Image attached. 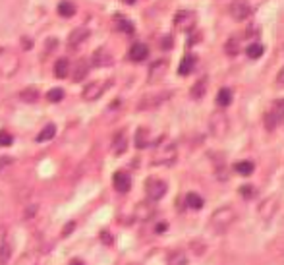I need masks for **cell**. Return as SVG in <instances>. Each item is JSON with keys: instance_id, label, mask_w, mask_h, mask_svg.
I'll return each mask as SVG.
<instances>
[{"instance_id": "1", "label": "cell", "mask_w": 284, "mask_h": 265, "mask_svg": "<svg viewBox=\"0 0 284 265\" xmlns=\"http://www.w3.org/2000/svg\"><path fill=\"white\" fill-rule=\"evenodd\" d=\"M178 159V147L172 139L161 138L155 143V149H153V157H151V163L157 164V166H172Z\"/></svg>"}, {"instance_id": "2", "label": "cell", "mask_w": 284, "mask_h": 265, "mask_svg": "<svg viewBox=\"0 0 284 265\" xmlns=\"http://www.w3.org/2000/svg\"><path fill=\"white\" fill-rule=\"evenodd\" d=\"M20 70V56L12 47L0 49V77H14Z\"/></svg>"}, {"instance_id": "3", "label": "cell", "mask_w": 284, "mask_h": 265, "mask_svg": "<svg viewBox=\"0 0 284 265\" xmlns=\"http://www.w3.org/2000/svg\"><path fill=\"white\" fill-rule=\"evenodd\" d=\"M234 221H236V211L234 207H230V205L219 207L209 219L211 227L215 228L217 232H226L228 228L234 225Z\"/></svg>"}, {"instance_id": "4", "label": "cell", "mask_w": 284, "mask_h": 265, "mask_svg": "<svg viewBox=\"0 0 284 265\" xmlns=\"http://www.w3.org/2000/svg\"><path fill=\"white\" fill-rule=\"evenodd\" d=\"M166 190H168V186H166V182L161 180V178L151 176L145 180V194H147L149 202H159V200H162L164 194H166Z\"/></svg>"}, {"instance_id": "5", "label": "cell", "mask_w": 284, "mask_h": 265, "mask_svg": "<svg viewBox=\"0 0 284 265\" xmlns=\"http://www.w3.org/2000/svg\"><path fill=\"white\" fill-rule=\"evenodd\" d=\"M111 83H112L111 79H101V81H93V83L85 85L83 93H81L83 101L93 103V101H97V99H101V97H103V93L111 87Z\"/></svg>"}, {"instance_id": "6", "label": "cell", "mask_w": 284, "mask_h": 265, "mask_svg": "<svg viewBox=\"0 0 284 265\" xmlns=\"http://www.w3.org/2000/svg\"><path fill=\"white\" fill-rule=\"evenodd\" d=\"M265 124L267 130H274L278 124H284V99L272 103L271 111L265 114Z\"/></svg>"}, {"instance_id": "7", "label": "cell", "mask_w": 284, "mask_h": 265, "mask_svg": "<svg viewBox=\"0 0 284 265\" xmlns=\"http://www.w3.org/2000/svg\"><path fill=\"white\" fill-rule=\"evenodd\" d=\"M198 26V16L190 10H180L174 16V27H178L180 31H192Z\"/></svg>"}, {"instance_id": "8", "label": "cell", "mask_w": 284, "mask_h": 265, "mask_svg": "<svg viewBox=\"0 0 284 265\" xmlns=\"http://www.w3.org/2000/svg\"><path fill=\"white\" fill-rule=\"evenodd\" d=\"M209 128H211V132H213L217 138H223V136H226V132H228V118H226V114H223L221 111H217V113L211 114Z\"/></svg>"}, {"instance_id": "9", "label": "cell", "mask_w": 284, "mask_h": 265, "mask_svg": "<svg viewBox=\"0 0 284 265\" xmlns=\"http://www.w3.org/2000/svg\"><path fill=\"white\" fill-rule=\"evenodd\" d=\"M228 14L236 22H244V20H247L251 16V6H249L247 0H234L230 4V8H228Z\"/></svg>"}, {"instance_id": "10", "label": "cell", "mask_w": 284, "mask_h": 265, "mask_svg": "<svg viewBox=\"0 0 284 265\" xmlns=\"http://www.w3.org/2000/svg\"><path fill=\"white\" fill-rule=\"evenodd\" d=\"M170 97V91H161V93H155V95H147V97H143L141 101H139V111H147V109H155V107H159L162 103L166 101Z\"/></svg>"}, {"instance_id": "11", "label": "cell", "mask_w": 284, "mask_h": 265, "mask_svg": "<svg viewBox=\"0 0 284 265\" xmlns=\"http://www.w3.org/2000/svg\"><path fill=\"white\" fill-rule=\"evenodd\" d=\"M112 186H114V190L118 194H128L130 188H132V178H130V174L126 170H118L112 176Z\"/></svg>"}, {"instance_id": "12", "label": "cell", "mask_w": 284, "mask_h": 265, "mask_svg": "<svg viewBox=\"0 0 284 265\" xmlns=\"http://www.w3.org/2000/svg\"><path fill=\"white\" fill-rule=\"evenodd\" d=\"M89 35H91V31H89L87 27H77V29H74V31L70 33V37H68V47H70L72 51L79 49L87 39H89Z\"/></svg>"}, {"instance_id": "13", "label": "cell", "mask_w": 284, "mask_h": 265, "mask_svg": "<svg viewBox=\"0 0 284 265\" xmlns=\"http://www.w3.org/2000/svg\"><path fill=\"white\" fill-rule=\"evenodd\" d=\"M166 68H168V60H157V62L151 64V68H149V83H157V81H161L164 74H166Z\"/></svg>"}, {"instance_id": "14", "label": "cell", "mask_w": 284, "mask_h": 265, "mask_svg": "<svg viewBox=\"0 0 284 265\" xmlns=\"http://www.w3.org/2000/svg\"><path fill=\"white\" fill-rule=\"evenodd\" d=\"M147 56H149V49L145 43H134L130 47V51H128V58L132 62H143Z\"/></svg>"}, {"instance_id": "15", "label": "cell", "mask_w": 284, "mask_h": 265, "mask_svg": "<svg viewBox=\"0 0 284 265\" xmlns=\"http://www.w3.org/2000/svg\"><path fill=\"white\" fill-rule=\"evenodd\" d=\"M91 64H93V66H97V68L111 66V64H112V54L109 52V49L101 47V49H97V51L93 52V56H91Z\"/></svg>"}, {"instance_id": "16", "label": "cell", "mask_w": 284, "mask_h": 265, "mask_svg": "<svg viewBox=\"0 0 284 265\" xmlns=\"http://www.w3.org/2000/svg\"><path fill=\"white\" fill-rule=\"evenodd\" d=\"M155 213H157V209L153 207V203H149V202L137 203V207H136L137 221H143V223H145V221H149V219H153Z\"/></svg>"}, {"instance_id": "17", "label": "cell", "mask_w": 284, "mask_h": 265, "mask_svg": "<svg viewBox=\"0 0 284 265\" xmlns=\"http://www.w3.org/2000/svg\"><path fill=\"white\" fill-rule=\"evenodd\" d=\"M128 149V138H126V132L124 130H118L112 138V151L114 155H122Z\"/></svg>"}, {"instance_id": "18", "label": "cell", "mask_w": 284, "mask_h": 265, "mask_svg": "<svg viewBox=\"0 0 284 265\" xmlns=\"http://www.w3.org/2000/svg\"><path fill=\"white\" fill-rule=\"evenodd\" d=\"M74 76H72V79L74 81H81L83 77L89 74V62H87L85 58H79L77 62H75V66H74V72H72Z\"/></svg>"}, {"instance_id": "19", "label": "cell", "mask_w": 284, "mask_h": 265, "mask_svg": "<svg viewBox=\"0 0 284 265\" xmlns=\"http://www.w3.org/2000/svg\"><path fill=\"white\" fill-rule=\"evenodd\" d=\"M242 41H244V35H232V37L228 39V43H226L224 51L228 52L230 56H236L238 52L242 51Z\"/></svg>"}, {"instance_id": "20", "label": "cell", "mask_w": 284, "mask_h": 265, "mask_svg": "<svg viewBox=\"0 0 284 265\" xmlns=\"http://www.w3.org/2000/svg\"><path fill=\"white\" fill-rule=\"evenodd\" d=\"M276 200H272V198H269V200H265V202L261 203L259 207V215L265 219V221H269L272 215H274V211H276Z\"/></svg>"}, {"instance_id": "21", "label": "cell", "mask_w": 284, "mask_h": 265, "mask_svg": "<svg viewBox=\"0 0 284 265\" xmlns=\"http://www.w3.org/2000/svg\"><path fill=\"white\" fill-rule=\"evenodd\" d=\"M194 68H196V56L185 54L184 58H182V62H180V66H178V74L180 76H190Z\"/></svg>"}, {"instance_id": "22", "label": "cell", "mask_w": 284, "mask_h": 265, "mask_svg": "<svg viewBox=\"0 0 284 265\" xmlns=\"http://www.w3.org/2000/svg\"><path fill=\"white\" fill-rule=\"evenodd\" d=\"M56 12H58V16H62V18H72V16L77 12V8H75V4L72 0H62V2H58Z\"/></svg>"}, {"instance_id": "23", "label": "cell", "mask_w": 284, "mask_h": 265, "mask_svg": "<svg viewBox=\"0 0 284 265\" xmlns=\"http://www.w3.org/2000/svg\"><path fill=\"white\" fill-rule=\"evenodd\" d=\"M68 74H70V60L68 58H58L54 62V76L58 79H64V77H68Z\"/></svg>"}, {"instance_id": "24", "label": "cell", "mask_w": 284, "mask_h": 265, "mask_svg": "<svg viewBox=\"0 0 284 265\" xmlns=\"http://www.w3.org/2000/svg\"><path fill=\"white\" fill-rule=\"evenodd\" d=\"M151 145V138H149L147 128H139L136 132V147L137 149H145Z\"/></svg>"}, {"instance_id": "25", "label": "cell", "mask_w": 284, "mask_h": 265, "mask_svg": "<svg viewBox=\"0 0 284 265\" xmlns=\"http://www.w3.org/2000/svg\"><path fill=\"white\" fill-rule=\"evenodd\" d=\"M114 24H116V29L118 31H122V33H134V24L128 20V18H124V16H114Z\"/></svg>"}, {"instance_id": "26", "label": "cell", "mask_w": 284, "mask_h": 265, "mask_svg": "<svg viewBox=\"0 0 284 265\" xmlns=\"http://www.w3.org/2000/svg\"><path fill=\"white\" fill-rule=\"evenodd\" d=\"M20 101L24 103H35L39 99V89L37 87H25L20 91Z\"/></svg>"}, {"instance_id": "27", "label": "cell", "mask_w": 284, "mask_h": 265, "mask_svg": "<svg viewBox=\"0 0 284 265\" xmlns=\"http://www.w3.org/2000/svg\"><path fill=\"white\" fill-rule=\"evenodd\" d=\"M185 205L190 207V209H201L203 207V198L199 196V194H196V192H190L187 196H185Z\"/></svg>"}, {"instance_id": "28", "label": "cell", "mask_w": 284, "mask_h": 265, "mask_svg": "<svg viewBox=\"0 0 284 265\" xmlns=\"http://www.w3.org/2000/svg\"><path fill=\"white\" fill-rule=\"evenodd\" d=\"M263 52H265V47H263L261 43H257V41H251L246 49V54L249 56V58H253V60H255V58H259Z\"/></svg>"}, {"instance_id": "29", "label": "cell", "mask_w": 284, "mask_h": 265, "mask_svg": "<svg viewBox=\"0 0 284 265\" xmlns=\"http://www.w3.org/2000/svg\"><path fill=\"white\" fill-rule=\"evenodd\" d=\"M234 170L238 174H242V176H249L255 170V164L251 163V161H240V163L234 164Z\"/></svg>"}, {"instance_id": "30", "label": "cell", "mask_w": 284, "mask_h": 265, "mask_svg": "<svg viewBox=\"0 0 284 265\" xmlns=\"http://www.w3.org/2000/svg\"><path fill=\"white\" fill-rule=\"evenodd\" d=\"M232 103V89L223 87L219 89V95H217V105L219 107H228Z\"/></svg>"}, {"instance_id": "31", "label": "cell", "mask_w": 284, "mask_h": 265, "mask_svg": "<svg viewBox=\"0 0 284 265\" xmlns=\"http://www.w3.org/2000/svg\"><path fill=\"white\" fill-rule=\"evenodd\" d=\"M54 136H56V126H54V124H47V126L43 128V130L37 134V141L39 143H43V141L52 139Z\"/></svg>"}, {"instance_id": "32", "label": "cell", "mask_w": 284, "mask_h": 265, "mask_svg": "<svg viewBox=\"0 0 284 265\" xmlns=\"http://www.w3.org/2000/svg\"><path fill=\"white\" fill-rule=\"evenodd\" d=\"M207 93V77H201L198 83L192 87V97L194 99H201Z\"/></svg>"}, {"instance_id": "33", "label": "cell", "mask_w": 284, "mask_h": 265, "mask_svg": "<svg viewBox=\"0 0 284 265\" xmlns=\"http://www.w3.org/2000/svg\"><path fill=\"white\" fill-rule=\"evenodd\" d=\"M168 265H190L184 252H172L168 255Z\"/></svg>"}, {"instance_id": "34", "label": "cell", "mask_w": 284, "mask_h": 265, "mask_svg": "<svg viewBox=\"0 0 284 265\" xmlns=\"http://www.w3.org/2000/svg\"><path fill=\"white\" fill-rule=\"evenodd\" d=\"M47 99H49L50 103H60L62 99H64V89H60V87L50 89L49 93H47Z\"/></svg>"}, {"instance_id": "35", "label": "cell", "mask_w": 284, "mask_h": 265, "mask_svg": "<svg viewBox=\"0 0 284 265\" xmlns=\"http://www.w3.org/2000/svg\"><path fill=\"white\" fill-rule=\"evenodd\" d=\"M14 143V138L10 132H4V130H0V147H10Z\"/></svg>"}, {"instance_id": "36", "label": "cell", "mask_w": 284, "mask_h": 265, "mask_svg": "<svg viewBox=\"0 0 284 265\" xmlns=\"http://www.w3.org/2000/svg\"><path fill=\"white\" fill-rule=\"evenodd\" d=\"M10 253H12L10 244H8V242H4V244L0 246V263H6V261L10 259Z\"/></svg>"}, {"instance_id": "37", "label": "cell", "mask_w": 284, "mask_h": 265, "mask_svg": "<svg viewBox=\"0 0 284 265\" xmlns=\"http://www.w3.org/2000/svg\"><path fill=\"white\" fill-rule=\"evenodd\" d=\"M253 192H255V190L251 188V186H242V188H240V194H242L244 198H247V200L253 198Z\"/></svg>"}, {"instance_id": "38", "label": "cell", "mask_w": 284, "mask_h": 265, "mask_svg": "<svg viewBox=\"0 0 284 265\" xmlns=\"http://www.w3.org/2000/svg\"><path fill=\"white\" fill-rule=\"evenodd\" d=\"M161 47H162V49H170V47H172V37H164V39H162Z\"/></svg>"}, {"instance_id": "39", "label": "cell", "mask_w": 284, "mask_h": 265, "mask_svg": "<svg viewBox=\"0 0 284 265\" xmlns=\"http://www.w3.org/2000/svg\"><path fill=\"white\" fill-rule=\"evenodd\" d=\"M276 81H278V83H282V85H284V66L280 68V72H278V76H276Z\"/></svg>"}, {"instance_id": "40", "label": "cell", "mask_w": 284, "mask_h": 265, "mask_svg": "<svg viewBox=\"0 0 284 265\" xmlns=\"http://www.w3.org/2000/svg\"><path fill=\"white\" fill-rule=\"evenodd\" d=\"M166 228H168V225H166V223H159V227L155 228V230H157V232H164Z\"/></svg>"}, {"instance_id": "41", "label": "cell", "mask_w": 284, "mask_h": 265, "mask_svg": "<svg viewBox=\"0 0 284 265\" xmlns=\"http://www.w3.org/2000/svg\"><path fill=\"white\" fill-rule=\"evenodd\" d=\"M103 242H105V244H112V236H109V234H107V232H103Z\"/></svg>"}, {"instance_id": "42", "label": "cell", "mask_w": 284, "mask_h": 265, "mask_svg": "<svg viewBox=\"0 0 284 265\" xmlns=\"http://www.w3.org/2000/svg\"><path fill=\"white\" fill-rule=\"evenodd\" d=\"M24 49H31V41L27 37H24Z\"/></svg>"}, {"instance_id": "43", "label": "cell", "mask_w": 284, "mask_h": 265, "mask_svg": "<svg viewBox=\"0 0 284 265\" xmlns=\"http://www.w3.org/2000/svg\"><path fill=\"white\" fill-rule=\"evenodd\" d=\"M68 265H83V261H81V259H72Z\"/></svg>"}, {"instance_id": "44", "label": "cell", "mask_w": 284, "mask_h": 265, "mask_svg": "<svg viewBox=\"0 0 284 265\" xmlns=\"http://www.w3.org/2000/svg\"><path fill=\"white\" fill-rule=\"evenodd\" d=\"M122 2H124V4H136L137 0H122Z\"/></svg>"}]
</instances>
